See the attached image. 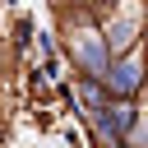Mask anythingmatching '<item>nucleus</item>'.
Returning a JSON list of instances; mask_svg holds the SVG:
<instances>
[{
	"mask_svg": "<svg viewBox=\"0 0 148 148\" xmlns=\"http://www.w3.org/2000/svg\"><path fill=\"white\" fill-rule=\"evenodd\" d=\"M74 60L83 65V74H88V79H102V83H106V74H111V60H106V37H97V32L74 37Z\"/></svg>",
	"mask_w": 148,
	"mask_h": 148,
	"instance_id": "f257e3e1",
	"label": "nucleus"
},
{
	"mask_svg": "<svg viewBox=\"0 0 148 148\" xmlns=\"http://www.w3.org/2000/svg\"><path fill=\"white\" fill-rule=\"evenodd\" d=\"M139 83H143V65H139L134 56L116 60V65H111V74H106V92H116V97H134V92H139Z\"/></svg>",
	"mask_w": 148,
	"mask_h": 148,
	"instance_id": "f03ea898",
	"label": "nucleus"
},
{
	"mask_svg": "<svg viewBox=\"0 0 148 148\" xmlns=\"http://www.w3.org/2000/svg\"><path fill=\"white\" fill-rule=\"evenodd\" d=\"M111 148H125V143H120V139H116V143H111Z\"/></svg>",
	"mask_w": 148,
	"mask_h": 148,
	"instance_id": "7ed1b4c3",
	"label": "nucleus"
}]
</instances>
